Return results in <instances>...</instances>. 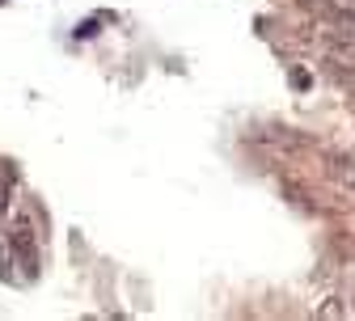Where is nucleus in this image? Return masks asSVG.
I'll use <instances>...</instances> for the list:
<instances>
[{"label": "nucleus", "mask_w": 355, "mask_h": 321, "mask_svg": "<svg viewBox=\"0 0 355 321\" xmlns=\"http://www.w3.org/2000/svg\"><path fill=\"white\" fill-rule=\"evenodd\" d=\"M322 42H326V60L338 72H355V42H343V38H322Z\"/></svg>", "instance_id": "nucleus-1"}, {"label": "nucleus", "mask_w": 355, "mask_h": 321, "mask_svg": "<svg viewBox=\"0 0 355 321\" xmlns=\"http://www.w3.org/2000/svg\"><path fill=\"white\" fill-rule=\"evenodd\" d=\"M9 245H13V250L21 254V262H26V266H34V233H30L26 216H21V220H17L13 228H9Z\"/></svg>", "instance_id": "nucleus-2"}, {"label": "nucleus", "mask_w": 355, "mask_h": 321, "mask_svg": "<svg viewBox=\"0 0 355 321\" xmlns=\"http://www.w3.org/2000/svg\"><path fill=\"white\" fill-rule=\"evenodd\" d=\"M330 177L338 182V186L355 191V161L351 157H330Z\"/></svg>", "instance_id": "nucleus-3"}, {"label": "nucleus", "mask_w": 355, "mask_h": 321, "mask_svg": "<svg viewBox=\"0 0 355 321\" xmlns=\"http://www.w3.org/2000/svg\"><path fill=\"white\" fill-rule=\"evenodd\" d=\"M318 317H322V321H343V317H347V304H343V300H326V304L318 309Z\"/></svg>", "instance_id": "nucleus-4"}]
</instances>
